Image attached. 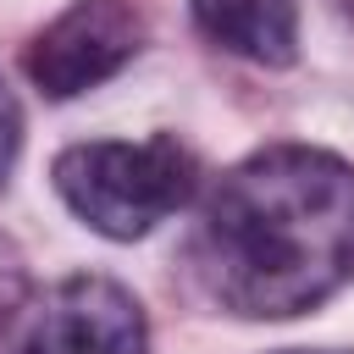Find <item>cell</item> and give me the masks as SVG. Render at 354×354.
Returning a JSON list of instances; mask_svg holds the SVG:
<instances>
[{
	"mask_svg": "<svg viewBox=\"0 0 354 354\" xmlns=\"http://www.w3.org/2000/svg\"><path fill=\"white\" fill-rule=\"evenodd\" d=\"M144 50V17L133 0H72L55 22H44L28 50L22 72L44 100H77L116 77Z\"/></svg>",
	"mask_w": 354,
	"mask_h": 354,
	"instance_id": "cell-3",
	"label": "cell"
},
{
	"mask_svg": "<svg viewBox=\"0 0 354 354\" xmlns=\"http://www.w3.org/2000/svg\"><path fill=\"white\" fill-rule=\"evenodd\" d=\"M343 6H348V17H354V0H343Z\"/></svg>",
	"mask_w": 354,
	"mask_h": 354,
	"instance_id": "cell-9",
	"label": "cell"
},
{
	"mask_svg": "<svg viewBox=\"0 0 354 354\" xmlns=\"http://www.w3.org/2000/svg\"><path fill=\"white\" fill-rule=\"evenodd\" d=\"M199 33L254 66H293L299 6L293 0H188Z\"/></svg>",
	"mask_w": 354,
	"mask_h": 354,
	"instance_id": "cell-5",
	"label": "cell"
},
{
	"mask_svg": "<svg viewBox=\"0 0 354 354\" xmlns=\"http://www.w3.org/2000/svg\"><path fill=\"white\" fill-rule=\"evenodd\" d=\"M50 183L83 227H94L100 238L133 243L194 199L199 160L171 133H149L138 144L133 138H94V144L61 149L50 166Z\"/></svg>",
	"mask_w": 354,
	"mask_h": 354,
	"instance_id": "cell-2",
	"label": "cell"
},
{
	"mask_svg": "<svg viewBox=\"0 0 354 354\" xmlns=\"http://www.w3.org/2000/svg\"><path fill=\"white\" fill-rule=\"evenodd\" d=\"M22 304H28V266H22V249L0 232V337L11 332Z\"/></svg>",
	"mask_w": 354,
	"mask_h": 354,
	"instance_id": "cell-6",
	"label": "cell"
},
{
	"mask_svg": "<svg viewBox=\"0 0 354 354\" xmlns=\"http://www.w3.org/2000/svg\"><path fill=\"white\" fill-rule=\"evenodd\" d=\"M188 266L227 315L315 310L354 277V166L310 144L254 149L216 183Z\"/></svg>",
	"mask_w": 354,
	"mask_h": 354,
	"instance_id": "cell-1",
	"label": "cell"
},
{
	"mask_svg": "<svg viewBox=\"0 0 354 354\" xmlns=\"http://www.w3.org/2000/svg\"><path fill=\"white\" fill-rule=\"evenodd\" d=\"M17 149H22V111H17V94L6 88V77H0V183L17 166Z\"/></svg>",
	"mask_w": 354,
	"mask_h": 354,
	"instance_id": "cell-7",
	"label": "cell"
},
{
	"mask_svg": "<svg viewBox=\"0 0 354 354\" xmlns=\"http://www.w3.org/2000/svg\"><path fill=\"white\" fill-rule=\"evenodd\" d=\"M288 354H310V348H288ZM321 354H337V348H321Z\"/></svg>",
	"mask_w": 354,
	"mask_h": 354,
	"instance_id": "cell-8",
	"label": "cell"
},
{
	"mask_svg": "<svg viewBox=\"0 0 354 354\" xmlns=\"http://www.w3.org/2000/svg\"><path fill=\"white\" fill-rule=\"evenodd\" d=\"M17 354H149V321L122 282L77 271L44 293Z\"/></svg>",
	"mask_w": 354,
	"mask_h": 354,
	"instance_id": "cell-4",
	"label": "cell"
}]
</instances>
